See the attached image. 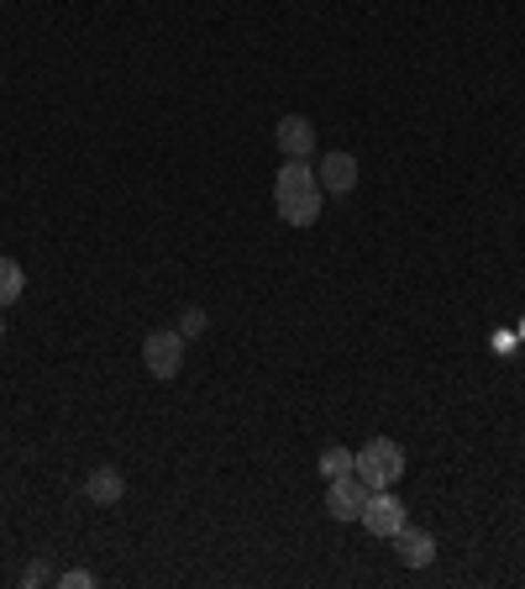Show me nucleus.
<instances>
[{
    "label": "nucleus",
    "instance_id": "f257e3e1",
    "mask_svg": "<svg viewBox=\"0 0 525 589\" xmlns=\"http://www.w3.org/2000/svg\"><path fill=\"white\" fill-rule=\"evenodd\" d=\"M321 180H316V169L305 159H284L279 180H274V205H279V216L289 226H316L321 222Z\"/></svg>",
    "mask_w": 525,
    "mask_h": 589
},
{
    "label": "nucleus",
    "instance_id": "f03ea898",
    "mask_svg": "<svg viewBox=\"0 0 525 589\" xmlns=\"http://www.w3.org/2000/svg\"><path fill=\"white\" fill-rule=\"evenodd\" d=\"M352 474H358L368 489H394L404 479V447L389 443V437H373V443L358 453Z\"/></svg>",
    "mask_w": 525,
    "mask_h": 589
},
{
    "label": "nucleus",
    "instance_id": "7ed1b4c3",
    "mask_svg": "<svg viewBox=\"0 0 525 589\" xmlns=\"http://www.w3.org/2000/svg\"><path fill=\"white\" fill-rule=\"evenodd\" d=\"M184 347H189V343L179 337V326H158V332H147V337H142V364H147L153 379H179Z\"/></svg>",
    "mask_w": 525,
    "mask_h": 589
},
{
    "label": "nucleus",
    "instance_id": "20e7f679",
    "mask_svg": "<svg viewBox=\"0 0 525 589\" xmlns=\"http://www.w3.org/2000/svg\"><path fill=\"white\" fill-rule=\"evenodd\" d=\"M363 527L389 542L394 531L410 527V510H404V500L394 495V489H373V495H368V506H363Z\"/></svg>",
    "mask_w": 525,
    "mask_h": 589
},
{
    "label": "nucleus",
    "instance_id": "39448f33",
    "mask_svg": "<svg viewBox=\"0 0 525 589\" xmlns=\"http://www.w3.org/2000/svg\"><path fill=\"white\" fill-rule=\"evenodd\" d=\"M368 495H373V489H368L358 474H337L331 489H326V516H331V521H363Z\"/></svg>",
    "mask_w": 525,
    "mask_h": 589
},
{
    "label": "nucleus",
    "instance_id": "423d86ee",
    "mask_svg": "<svg viewBox=\"0 0 525 589\" xmlns=\"http://www.w3.org/2000/svg\"><path fill=\"white\" fill-rule=\"evenodd\" d=\"M389 542H394V558H400L404 569H431V563H436V537H431V531L404 527V531H394Z\"/></svg>",
    "mask_w": 525,
    "mask_h": 589
},
{
    "label": "nucleus",
    "instance_id": "0eeeda50",
    "mask_svg": "<svg viewBox=\"0 0 525 589\" xmlns=\"http://www.w3.org/2000/svg\"><path fill=\"white\" fill-rule=\"evenodd\" d=\"M274 138H279L284 159H316V126L305 122V116H279V126H274Z\"/></svg>",
    "mask_w": 525,
    "mask_h": 589
},
{
    "label": "nucleus",
    "instance_id": "6e6552de",
    "mask_svg": "<svg viewBox=\"0 0 525 589\" xmlns=\"http://www.w3.org/2000/svg\"><path fill=\"white\" fill-rule=\"evenodd\" d=\"M316 180H321L326 195H352V190H358V159H352V153H326L321 169H316Z\"/></svg>",
    "mask_w": 525,
    "mask_h": 589
},
{
    "label": "nucleus",
    "instance_id": "1a4fd4ad",
    "mask_svg": "<svg viewBox=\"0 0 525 589\" xmlns=\"http://www.w3.org/2000/svg\"><path fill=\"white\" fill-rule=\"evenodd\" d=\"M84 495H90L95 506H122V495H126L122 468H116V464H95V468H90V479H84Z\"/></svg>",
    "mask_w": 525,
    "mask_h": 589
},
{
    "label": "nucleus",
    "instance_id": "9d476101",
    "mask_svg": "<svg viewBox=\"0 0 525 589\" xmlns=\"http://www.w3.org/2000/svg\"><path fill=\"white\" fill-rule=\"evenodd\" d=\"M21 290H27V274H21V264H17V258H0V311H6V305H17Z\"/></svg>",
    "mask_w": 525,
    "mask_h": 589
},
{
    "label": "nucleus",
    "instance_id": "9b49d317",
    "mask_svg": "<svg viewBox=\"0 0 525 589\" xmlns=\"http://www.w3.org/2000/svg\"><path fill=\"white\" fill-rule=\"evenodd\" d=\"M352 464H358V453H347V447H326L321 458H316V468H321L326 479H337V474H352Z\"/></svg>",
    "mask_w": 525,
    "mask_h": 589
},
{
    "label": "nucleus",
    "instance_id": "f8f14e48",
    "mask_svg": "<svg viewBox=\"0 0 525 589\" xmlns=\"http://www.w3.org/2000/svg\"><path fill=\"white\" fill-rule=\"evenodd\" d=\"M205 326H210V316H205L200 305H189V311L179 316V337L184 343H189V337H205Z\"/></svg>",
    "mask_w": 525,
    "mask_h": 589
},
{
    "label": "nucleus",
    "instance_id": "ddd939ff",
    "mask_svg": "<svg viewBox=\"0 0 525 589\" xmlns=\"http://www.w3.org/2000/svg\"><path fill=\"white\" fill-rule=\"evenodd\" d=\"M59 589H95V573H90V569H69V573H59Z\"/></svg>",
    "mask_w": 525,
    "mask_h": 589
},
{
    "label": "nucleus",
    "instance_id": "4468645a",
    "mask_svg": "<svg viewBox=\"0 0 525 589\" xmlns=\"http://www.w3.org/2000/svg\"><path fill=\"white\" fill-rule=\"evenodd\" d=\"M48 579H53L48 563H27V569H21V589H38V585H48Z\"/></svg>",
    "mask_w": 525,
    "mask_h": 589
},
{
    "label": "nucleus",
    "instance_id": "2eb2a0df",
    "mask_svg": "<svg viewBox=\"0 0 525 589\" xmlns=\"http://www.w3.org/2000/svg\"><path fill=\"white\" fill-rule=\"evenodd\" d=\"M0 337H6V316H0Z\"/></svg>",
    "mask_w": 525,
    "mask_h": 589
}]
</instances>
